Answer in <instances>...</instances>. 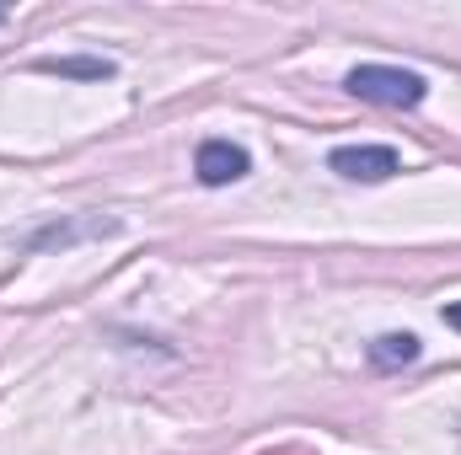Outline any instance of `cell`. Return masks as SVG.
I'll list each match as a JSON object with an SVG mask.
<instances>
[{"label":"cell","mask_w":461,"mask_h":455,"mask_svg":"<svg viewBox=\"0 0 461 455\" xmlns=\"http://www.w3.org/2000/svg\"><path fill=\"white\" fill-rule=\"evenodd\" d=\"M344 86L359 103H375V108H419L429 97V81L419 70H402V65H354Z\"/></svg>","instance_id":"1"},{"label":"cell","mask_w":461,"mask_h":455,"mask_svg":"<svg viewBox=\"0 0 461 455\" xmlns=\"http://www.w3.org/2000/svg\"><path fill=\"white\" fill-rule=\"evenodd\" d=\"M328 166L339 177H348V183H386V177L402 172V161H397L392 145H339L328 156Z\"/></svg>","instance_id":"2"},{"label":"cell","mask_w":461,"mask_h":455,"mask_svg":"<svg viewBox=\"0 0 461 455\" xmlns=\"http://www.w3.org/2000/svg\"><path fill=\"white\" fill-rule=\"evenodd\" d=\"M194 172L204 188H226V183H241L252 172V156L236 145V139H204L194 150Z\"/></svg>","instance_id":"3"},{"label":"cell","mask_w":461,"mask_h":455,"mask_svg":"<svg viewBox=\"0 0 461 455\" xmlns=\"http://www.w3.org/2000/svg\"><path fill=\"white\" fill-rule=\"evenodd\" d=\"M365 359H370V370L392 375V370H402V364L419 359V338L413 333H381V338L365 343Z\"/></svg>","instance_id":"4"},{"label":"cell","mask_w":461,"mask_h":455,"mask_svg":"<svg viewBox=\"0 0 461 455\" xmlns=\"http://www.w3.org/2000/svg\"><path fill=\"white\" fill-rule=\"evenodd\" d=\"M43 76H65V81H113V59H92V54H65V59H38Z\"/></svg>","instance_id":"5"},{"label":"cell","mask_w":461,"mask_h":455,"mask_svg":"<svg viewBox=\"0 0 461 455\" xmlns=\"http://www.w3.org/2000/svg\"><path fill=\"white\" fill-rule=\"evenodd\" d=\"M92 230H118L113 220H103V226H49L32 236V252H43V246H70V241H81V236H92Z\"/></svg>","instance_id":"6"},{"label":"cell","mask_w":461,"mask_h":455,"mask_svg":"<svg viewBox=\"0 0 461 455\" xmlns=\"http://www.w3.org/2000/svg\"><path fill=\"white\" fill-rule=\"evenodd\" d=\"M446 327H451V333H461V300H451V306H446Z\"/></svg>","instance_id":"7"},{"label":"cell","mask_w":461,"mask_h":455,"mask_svg":"<svg viewBox=\"0 0 461 455\" xmlns=\"http://www.w3.org/2000/svg\"><path fill=\"white\" fill-rule=\"evenodd\" d=\"M0 22H5V5H0Z\"/></svg>","instance_id":"8"}]
</instances>
